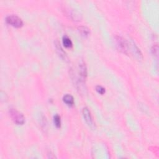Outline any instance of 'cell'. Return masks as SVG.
I'll return each instance as SVG.
<instances>
[{
	"instance_id": "3957f363",
	"label": "cell",
	"mask_w": 159,
	"mask_h": 159,
	"mask_svg": "<svg viewBox=\"0 0 159 159\" xmlns=\"http://www.w3.org/2000/svg\"><path fill=\"white\" fill-rule=\"evenodd\" d=\"M6 21L8 24H10L16 28L21 27L23 26V20L16 15H9L7 16Z\"/></svg>"
},
{
	"instance_id": "6da1fadb",
	"label": "cell",
	"mask_w": 159,
	"mask_h": 159,
	"mask_svg": "<svg viewBox=\"0 0 159 159\" xmlns=\"http://www.w3.org/2000/svg\"><path fill=\"white\" fill-rule=\"evenodd\" d=\"M9 113L14 123L17 125H23L25 123V118L24 115L15 108H9Z\"/></svg>"
},
{
	"instance_id": "52a82bcc",
	"label": "cell",
	"mask_w": 159,
	"mask_h": 159,
	"mask_svg": "<svg viewBox=\"0 0 159 159\" xmlns=\"http://www.w3.org/2000/svg\"><path fill=\"white\" fill-rule=\"evenodd\" d=\"M79 73L82 80H85L87 76V70L85 63L81 62L79 65Z\"/></svg>"
},
{
	"instance_id": "7c38bea8",
	"label": "cell",
	"mask_w": 159,
	"mask_h": 159,
	"mask_svg": "<svg viewBox=\"0 0 159 159\" xmlns=\"http://www.w3.org/2000/svg\"><path fill=\"white\" fill-rule=\"evenodd\" d=\"M96 90L98 93H99V94H101V95H103L104 93H105V92H106L105 88L101 87V86H100V85H98L96 87Z\"/></svg>"
},
{
	"instance_id": "ba28073f",
	"label": "cell",
	"mask_w": 159,
	"mask_h": 159,
	"mask_svg": "<svg viewBox=\"0 0 159 159\" xmlns=\"http://www.w3.org/2000/svg\"><path fill=\"white\" fill-rule=\"evenodd\" d=\"M63 101L65 104H67L69 106H72L74 105V98L69 94H67L63 96Z\"/></svg>"
},
{
	"instance_id": "8fae6325",
	"label": "cell",
	"mask_w": 159,
	"mask_h": 159,
	"mask_svg": "<svg viewBox=\"0 0 159 159\" xmlns=\"http://www.w3.org/2000/svg\"><path fill=\"white\" fill-rule=\"evenodd\" d=\"M54 122L55 126L59 128L61 126V118L59 115H55L54 116Z\"/></svg>"
},
{
	"instance_id": "30bf717a",
	"label": "cell",
	"mask_w": 159,
	"mask_h": 159,
	"mask_svg": "<svg viewBox=\"0 0 159 159\" xmlns=\"http://www.w3.org/2000/svg\"><path fill=\"white\" fill-rule=\"evenodd\" d=\"M62 42H63L64 47H65L66 48H72V46H73L72 42L71 39L67 35H65L63 36Z\"/></svg>"
},
{
	"instance_id": "4fadbf2b",
	"label": "cell",
	"mask_w": 159,
	"mask_h": 159,
	"mask_svg": "<svg viewBox=\"0 0 159 159\" xmlns=\"http://www.w3.org/2000/svg\"><path fill=\"white\" fill-rule=\"evenodd\" d=\"M152 51L153 52V54L155 55H157V54H158V45L156 44V45H154L153 46V47L152 49Z\"/></svg>"
},
{
	"instance_id": "8992f818",
	"label": "cell",
	"mask_w": 159,
	"mask_h": 159,
	"mask_svg": "<svg viewBox=\"0 0 159 159\" xmlns=\"http://www.w3.org/2000/svg\"><path fill=\"white\" fill-rule=\"evenodd\" d=\"M67 14L73 21H79L81 18V15L77 11L74 10V9H72V10L69 9L67 11Z\"/></svg>"
},
{
	"instance_id": "277c9868",
	"label": "cell",
	"mask_w": 159,
	"mask_h": 159,
	"mask_svg": "<svg viewBox=\"0 0 159 159\" xmlns=\"http://www.w3.org/2000/svg\"><path fill=\"white\" fill-rule=\"evenodd\" d=\"M82 113H83V118L84 119H85V121H86L87 124L89 126L92 127L93 126V121L92 116L91 115V113H90V111L89 110V109L87 107L83 108L82 110Z\"/></svg>"
},
{
	"instance_id": "9c48e42d",
	"label": "cell",
	"mask_w": 159,
	"mask_h": 159,
	"mask_svg": "<svg viewBox=\"0 0 159 159\" xmlns=\"http://www.w3.org/2000/svg\"><path fill=\"white\" fill-rule=\"evenodd\" d=\"M78 29L81 35L84 37H87L90 34V30L86 26H80L78 27Z\"/></svg>"
},
{
	"instance_id": "5b68a950",
	"label": "cell",
	"mask_w": 159,
	"mask_h": 159,
	"mask_svg": "<svg viewBox=\"0 0 159 159\" xmlns=\"http://www.w3.org/2000/svg\"><path fill=\"white\" fill-rule=\"evenodd\" d=\"M55 45L56 49H57V53L59 55L60 57L62 59H63L65 60H66L68 59L67 56V54H66V53H65V52L63 50L62 47L61 45H60V44L59 43V42L57 40L55 42Z\"/></svg>"
},
{
	"instance_id": "7a4b0ae2",
	"label": "cell",
	"mask_w": 159,
	"mask_h": 159,
	"mask_svg": "<svg viewBox=\"0 0 159 159\" xmlns=\"http://www.w3.org/2000/svg\"><path fill=\"white\" fill-rule=\"evenodd\" d=\"M115 41L119 50L126 54L129 49V44L127 41L122 37L116 35L115 36Z\"/></svg>"
}]
</instances>
